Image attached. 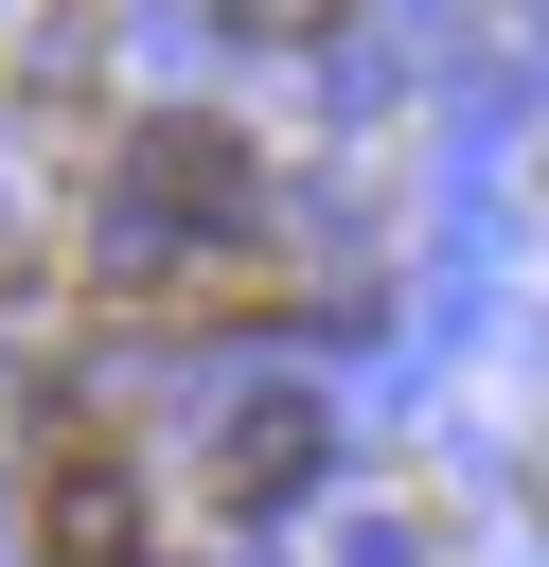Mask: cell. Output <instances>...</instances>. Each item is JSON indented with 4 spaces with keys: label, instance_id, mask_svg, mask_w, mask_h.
Masks as SVG:
<instances>
[{
    "label": "cell",
    "instance_id": "7a4b0ae2",
    "mask_svg": "<svg viewBox=\"0 0 549 567\" xmlns=\"http://www.w3.org/2000/svg\"><path fill=\"white\" fill-rule=\"evenodd\" d=\"M230 18H248V35H319L336 0H230Z\"/></svg>",
    "mask_w": 549,
    "mask_h": 567
},
{
    "label": "cell",
    "instance_id": "6da1fadb",
    "mask_svg": "<svg viewBox=\"0 0 549 567\" xmlns=\"http://www.w3.org/2000/svg\"><path fill=\"white\" fill-rule=\"evenodd\" d=\"M35 532H53V567H142V478L124 461H53Z\"/></svg>",
    "mask_w": 549,
    "mask_h": 567
}]
</instances>
